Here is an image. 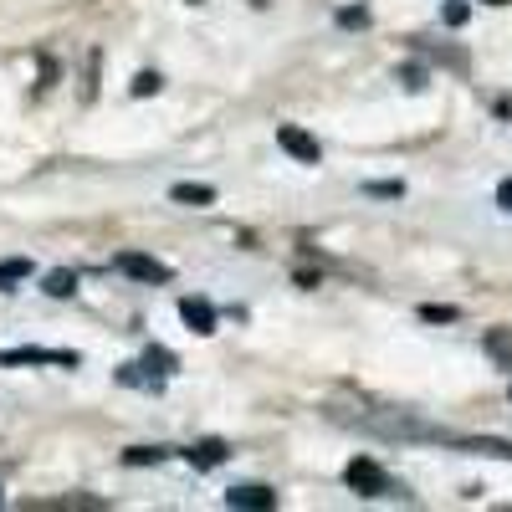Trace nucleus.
<instances>
[{"instance_id":"nucleus-1","label":"nucleus","mask_w":512,"mask_h":512,"mask_svg":"<svg viewBox=\"0 0 512 512\" xmlns=\"http://www.w3.org/2000/svg\"><path fill=\"white\" fill-rule=\"evenodd\" d=\"M344 482H349L359 497H379V492H390V477H384L369 456H354V461L344 466Z\"/></svg>"},{"instance_id":"nucleus-2","label":"nucleus","mask_w":512,"mask_h":512,"mask_svg":"<svg viewBox=\"0 0 512 512\" xmlns=\"http://www.w3.org/2000/svg\"><path fill=\"white\" fill-rule=\"evenodd\" d=\"M113 267H118L123 277H139V282H169V277H175L164 262H154V256H144V251H118Z\"/></svg>"},{"instance_id":"nucleus-3","label":"nucleus","mask_w":512,"mask_h":512,"mask_svg":"<svg viewBox=\"0 0 512 512\" xmlns=\"http://www.w3.org/2000/svg\"><path fill=\"white\" fill-rule=\"evenodd\" d=\"M277 144L297 159V164H318L323 159V149H318V139L313 134H303L297 123H277Z\"/></svg>"},{"instance_id":"nucleus-4","label":"nucleus","mask_w":512,"mask_h":512,"mask_svg":"<svg viewBox=\"0 0 512 512\" xmlns=\"http://www.w3.org/2000/svg\"><path fill=\"white\" fill-rule=\"evenodd\" d=\"M226 507L267 512V507H277V492H272V487H262V482H246V487H231V492H226Z\"/></svg>"},{"instance_id":"nucleus-5","label":"nucleus","mask_w":512,"mask_h":512,"mask_svg":"<svg viewBox=\"0 0 512 512\" xmlns=\"http://www.w3.org/2000/svg\"><path fill=\"white\" fill-rule=\"evenodd\" d=\"M180 318L190 323V333H216V308L205 297H180Z\"/></svg>"},{"instance_id":"nucleus-6","label":"nucleus","mask_w":512,"mask_h":512,"mask_svg":"<svg viewBox=\"0 0 512 512\" xmlns=\"http://www.w3.org/2000/svg\"><path fill=\"white\" fill-rule=\"evenodd\" d=\"M185 456H190V466H200V472H205V466H221V461H226V441H216V436H210V441H195Z\"/></svg>"},{"instance_id":"nucleus-7","label":"nucleus","mask_w":512,"mask_h":512,"mask_svg":"<svg viewBox=\"0 0 512 512\" xmlns=\"http://www.w3.org/2000/svg\"><path fill=\"white\" fill-rule=\"evenodd\" d=\"M487 354H492L502 369H512V328H492V333H487Z\"/></svg>"},{"instance_id":"nucleus-8","label":"nucleus","mask_w":512,"mask_h":512,"mask_svg":"<svg viewBox=\"0 0 512 512\" xmlns=\"http://www.w3.org/2000/svg\"><path fill=\"white\" fill-rule=\"evenodd\" d=\"M169 200H180V205H210V200H216V190H210V185H175V190H169Z\"/></svg>"},{"instance_id":"nucleus-9","label":"nucleus","mask_w":512,"mask_h":512,"mask_svg":"<svg viewBox=\"0 0 512 512\" xmlns=\"http://www.w3.org/2000/svg\"><path fill=\"white\" fill-rule=\"evenodd\" d=\"M21 277H31V262H26V256H11V262H0V292H11Z\"/></svg>"},{"instance_id":"nucleus-10","label":"nucleus","mask_w":512,"mask_h":512,"mask_svg":"<svg viewBox=\"0 0 512 512\" xmlns=\"http://www.w3.org/2000/svg\"><path fill=\"white\" fill-rule=\"evenodd\" d=\"M47 292H52V297H72V292H77V272H52V277H47Z\"/></svg>"},{"instance_id":"nucleus-11","label":"nucleus","mask_w":512,"mask_h":512,"mask_svg":"<svg viewBox=\"0 0 512 512\" xmlns=\"http://www.w3.org/2000/svg\"><path fill=\"white\" fill-rule=\"evenodd\" d=\"M149 93H159V72H139L134 77V98H149Z\"/></svg>"},{"instance_id":"nucleus-12","label":"nucleus","mask_w":512,"mask_h":512,"mask_svg":"<svg viewBox=\"0 0 512 512\" xmlns=\"http://www.w3.org/2000/svg\"><path fill=\"white\" fill-rule=\"evenodd\" d=\"M144 461H164V451H149V446H134V451H128V466H144Z\"/></svg>"},{"instance_id":"nucleus-13","label":"nucleus","mask_w":512,"mask_h":512,"mask_svg":"<svg viewBox=\"0 0 512 512\" xmlns=\"http://www.w3.org/2000/svg\"><path fill=\"white\" fill-rule=\"evenodd\" d=\"M466 21V0H451V6H446V26H461Z\"/></svg>"},{"instance_id":"nucleus-14","label":"nucleus","mask_w":512,"mask_h":512,"mask_svg":"<svg viewBox=\"0 0 512 512\" xmlns=\"http://www.w3.org/2000/svg\"><path fill=\"white\" fill-rule=\"evenodd\" d=\"M420 318H431V323H451L456 308H420Z\"/></svg>"},{"instance_id":"nucleus-15","label":"nucleus","mask_w":512,"mask_h":512,"mask_svg":"<svg viewBox=\"0 0 512 512\" xmlns=\"http://www.w3.org/2000/svg\"><path fill=\"white\" fill-rule=\"evenodd\" d=\"M497 205H502V210H512V180H502V185H497Z\"/></svg>"},{"instance_id":"nucleus-16","label":"nucleus","mask_w":512,"mask_h":512,"mask_svg":"<svg viewBox=\"0 0 512 512\" xmlns=\"http://www.w3.org/2000/svg\"><path fill=\"white\" fill-rule=\"evenodd\" d=\"M487 6H507V0H487Z\"/></svg>"}]
</instances>
